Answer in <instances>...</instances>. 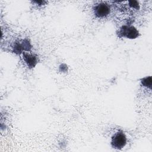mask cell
Returning <instances> with one entry per match:
<instances>
[{
	"label": "cell",
	"instance_id": "2",
	"mask_svg": "<svg viewBox=\"0 0 152 152\" xmlns=\"http://www.w3.org/2000/svg\"><path fill=\"white\" fill-rule=\"evenodd\" d=\"M119 33L121 36L129 39H135L138 36V30L133 26H123L121 28Z\"/></svg>",
	"mask_w": 152,
	"mask_h": 152
},
{
	"label": "cell",
	"instance_id": "1",
	"mask_svg": "<svg viewBox=\"0 0 152 152\" xmlns=\"http://www.w3.org/2000/svg\"><path fill=\"white\" fill-rule=\"evenodd\" d=\"M126 143V138L122 131L116 132L112 138V146L116 149H121Z\"/></svg>",
	"mask_w": 152,
	"mask_h": 152
},
{
	"label": "cell",
	"instance_id": "4",
	"mask_svg": "<svg viewBox=\"0 0 152 152\" xmlns=\"http://www.w3.org/2000/svg\"><path fill=\"white\" fill-rule=\"evenodd\" d=\"M24 58L28 66L33 67L35 65L36 63V59L34 56L28 54H24Z\"/></svg>",
	"mask_w": 152,
	"mask_h": 152
},
{
	"label": "cell",
	"instance_id": "6",
	"mask_svg": "<svg viewBox=\"0 0 152 152\" xmlns=\"http://www.w3.org/2000/svg\"><path fill=\"white\" fill-rule=\"evenodd\" d=\"M129 5L131 7H132L134 8L138 9V3L137 1H129Z\"/></svg>",
	"mask_w": 152,
	"mask_h": 152
},
{
	"label": "cell",
	"instance_id": "3",
	"mask_svg": "<svg viewBox=\"0 0 152 152\" xmlns=\"http://www.w3.org/2000/svg\"><path fill=\"white\" fill-rule=\"evenodd\" d=\"M94 11L96 17L99 18H103L109 14L110 7L107 4L101 2L95 6Z\"/></svg>",
	"mask_w": 152,
	"mask_h": 152
},
{
	"label": "cell",
	"instance_id": "5",
	"mask_svg": "<svg viewBox=\"0 0 152 152\" xmlns=\"http://www.w3.org/2000/svg\"><path fill=\"white\" fill-rule=\"evenodd\" d=\"M141 83L144 86L151 87V77H146L141 80Z\"/></svg>",
	"mask_w": 152,
	"mask_h": 152
}]
</instances>
